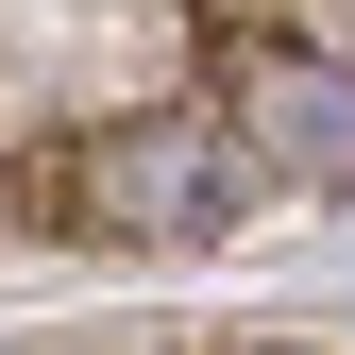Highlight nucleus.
<instances>
[{
  "instance_id": "obj_1",
  "label": "nucleus",
  "mask_w": 355,
  "mask_h": 355,
  "mask_svg": "<svg viewBox=\"0 0 355 355\" xmlns=\"http://www.w3.org/2000/svg\"><path fill=\"white\" fill-rule=\"evenodd\" d=\"M271 187V169L237 153V119H187V102H136V119H85L17 169V220H51V237H237V203Z\"/></svg>"
},
{
  "instance_id": "obj_2",
  "label": "nucleus",
  "mask_w": 355,
  "mask_h": 355,
  "mask_svg": "<svg viewBox=\"0 0 355 355\" xmlns=\"http://www.w3.org/2000/svg\"><path fill=\"white\" fill-rule=\"evenodd\" d=\"M237 153L271 169V187H322L355 203V51L338 34H237Z\"/></svg>"
},
{
  "instance_id": "obj_3",
  "label": "nucleus",
  "mask_w": 355,
  "mask_h": 355,
  "mask_svg": "<svg viewBox=\"0 0 355 355\" xmlns=\"http://www.w3.org/2000/svg\"><path fill=\"white\" fill-rule=\"evenodd\" d=\"M237 355H288V338H237Z\"/></svg>"
}]
</instances>
